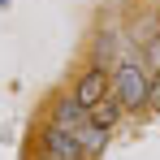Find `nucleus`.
Listing matches in <instances>:
<instances>
[{"label":"nucleus","instance_id":"obj_1","mask_svg":"<svg viewBox=\"0 0 160 160\" xmlns=\"http://www.w3.org/2000/svg\"><path fill=\"white\" fill-rule=\"evenodd\" d=\"M147 91H152L147 69L126 56V61L117 65V74H112V95H117V104H121V108H143V104H147Z\"/></svg>","mask_w":160,"mask_h":160},{"label":"nucleus","instance_id":"obj_2","mask_svg":"<svg viewBox=\"0 0 160 160\" xmlns=\"http://www.w3.org/2000/svg\"><path fill=\"white\" fill-rule=\"evenodd\" d=\"M43 156H52V160H82L87 152H82V143H78L74 130L48 126V134H43Z\"/></svg>","mask_w":160,"mask_h":160},{"label":"nucleus","instance_id":"obj_3","mask_svg":"<svg viewBox=\"0 0 160 160\" xmlns=\"http://www.w3.org/2000/svg\"><path fill=\"white\" fill-rule=\"evenodd\" d=\"M74 100H78V104L91 112L100 100H108V78L100 74V69H87V74L78 78V87H74Z\"/></svg>","mask_w":160,"mask_h":160},{"label":"nucleus","instance_id":"obj_4","mask_svg":"<svg viewBox=\"0 0 160 160\" xmlns=\"http://www.w3.org/2000/svg\"><path fill=\"white\" fill-rule=\"evenodd\" d=\"M87 121H91V112H87L78 100H65V104H56V121H52V126H61V130H74V134H78Z\"/></svg>","mask_w":160,"mask_h":160},{"label":"nucleus","instance_id":"obj_5","mask_svg":"<svg viewBox=\"0 0 160 160\" xmlns=\"http://www.w3.org/2000/svg\"><path fill=\"white\" fill-rule=\"evenodd\" d=\"M91 121H95L100 130H112V126L121 121V104H117V95H108V100H100V104L91 108Z\"/></svg>","mask_w":160,"mask_h":160},{"label":"nucleus","instance_id":"obj_6","mask_svg":"<svg viewBox=\"0 0 160 160\" xmlns=\"http://www.w3.org/2000/svg\"><path fill=\"white\" fill-rule=\"evenodd\" d=\"M78 143H82V152L87 156H95V152H104V143H108V130H100L95 121H87L78 130Z\"/></svg>","mask_w":160,"mask_h":160},{"label":"nucleus","instance_id":"obj_7","mask_svg":"<svg viewBox=\"0 0 160 160\" xmlns=\"http://www.w3.org/2000/svg\"><path fill=\"white\" fill-rule=\"evenodd\" d=\"M147 108H156V112H160V74L152 78V91H147Z\"/></svg>","mask_w":160,"mask_h":160},{"label":"nucleus","instance_id":"obj_8","mask_svg":"<svg viewBox=\"0 0 160 160\" xmlns=\"http://www.w3.org/2000/svg\"><path fill=\"white\" fill-rule=\"evenodd\" d=\"M147 56H152V61H156V65H160V35H156V39H152V43H147Z\"/></svg>","mask_w":160,"mask_h":160},{"label":"nucleus","instance_id":"obj_9","mask_svg":"<svg viewBox=\"0 0 160 160\" xmlns=\"http://www.w3.org/2000/svg\"><path fill=\"white\" fill-rule=\"evenodd\" d=\"M39 160H52V156H39Z\"/></svg>","mask_w":160,"mask_h":160}]
</instances>
